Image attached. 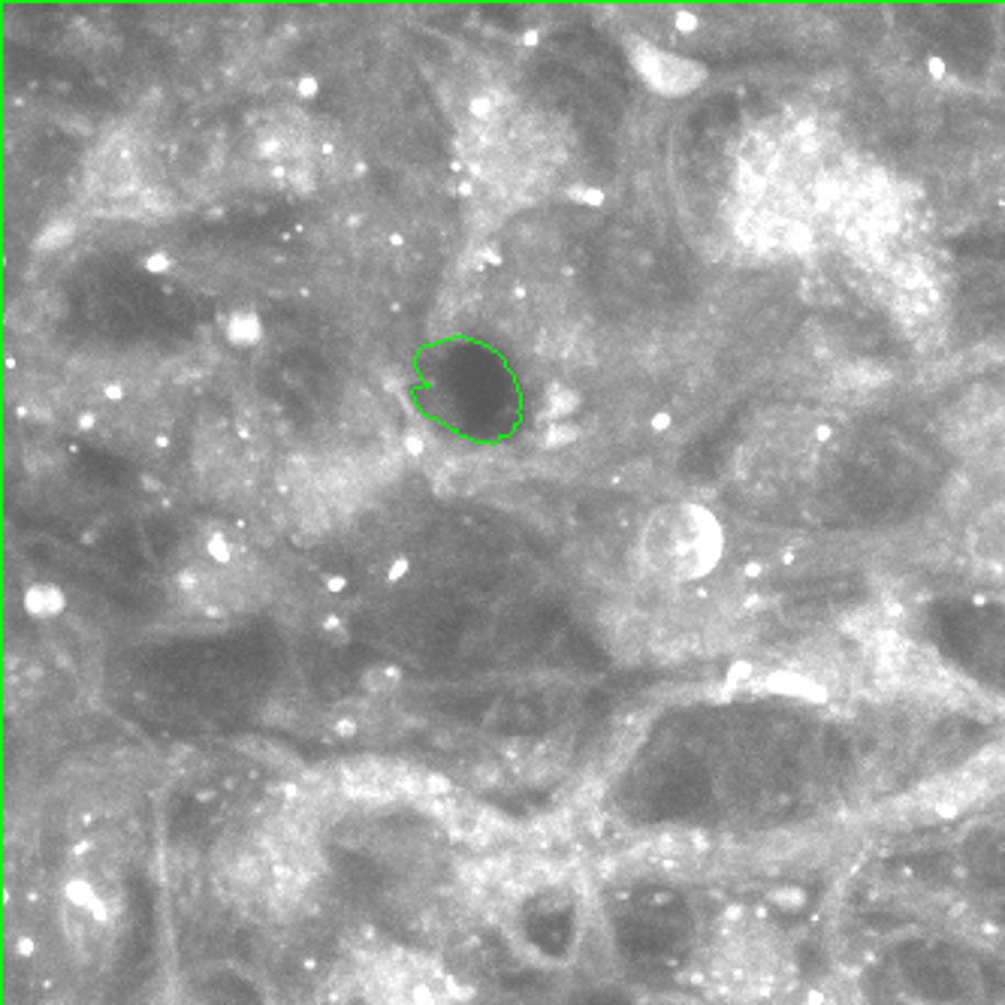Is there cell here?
I'll return each mask as SVG.
<instances>
[{"label":"cell","mask_w":1005,"mask_h":1005,"mask_svg":"<svg viewBox=\"0 0 1005 1005\" xmlns=\"http://www.w3.org/2000/svg\"><path fill=\"white\" fill-rule=\"evenodd\" d=\"M649 565L670 580L706 574L722 556V528L716 516L697 504H668L652 514L644 532Z\"/></svg>","instance_id":"6da1fadb"},{"label":"cell","mask_w":1005,"mask_h":1005,"mask_svg":"<svg viewBox=\"0 0 1005 1005\" xmlns=\"http://www.w3.org/2000/svg\"><path fill=\"white\" fill-rule=\"evenodd\" d=\"M782 946L767 927L737 922L725 927L710 954V979L737 1003L764 1000L782 975Z\"/></svg>","instance_id":"7a4b0ae2"},{"label":"cell","mask_w":1005,"mask_h":1005,"mask_svg":"<svg viewBox=\"0 0 1005 1005\" xmlns=\"http://www.w3.org/2000/svg\"><path fill=\"white\" fill-rule=\"evenodd\" d=\"M635 64L640 76L649 82V88H656L661 94L694 91L706 76L704 67H697L694 60L670 55V52H661V48L647 46V43H640V48L635 52Z\"/></svg>","instance_id":"3957f363"},{"label":"cell","mask_w":1005,"mask_h":1005,"mask_svg":"<svg viewBox=\"0 0 1005 1005\" xmlns=\"http://www.w3.org/2000/svg\"><path fill=\"white\" fill-rule=\"evenodd\" d=\"M227 335L230 342H236V345H252V342H257V335H260V321L254 314H233Z\"/></svg>","instance_id":"277c9868"},{"label":"cell","mask_w":1005,"mask_h":1005,"mask_svg":"<svg viewBox=\"0 0 1005 1005\" xmlns=\"http://www.w3.org/2000/svg\"><path fill=\"white\" fill-rule=\"evenodd\" d=\"M60 604H64V599H60L55 589H31L27 592V611L36 613V616L60 611Z\"/></svg>","instance_id":"5b68a950"}]
</instances>
